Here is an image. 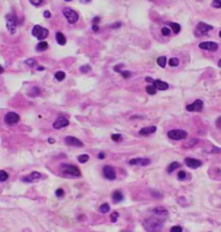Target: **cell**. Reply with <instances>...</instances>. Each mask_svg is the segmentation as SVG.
I'll use <instances>...</instances> for the list:
<instances>
[{"label": "cell", "mask_w": 221, "mask_h": 232, "mask_svg": "<svg viewBox=\"0 0 221 232\" xmlns=\"http://www.w3.org/2000/svg\"><path fill=\"white\" fill-rule=\"evenodd\" d=\"M131 166H146L150 164V160L147 158H137V159H131L129 162Z\"/></svg>", "instance_id": "5bb4252c"}, {"label": "cell", "mask_w": 221, "mask_h": 232, "mask_svg": "<svg viewBox=\"0 0 221 232\" xmlns=\"http://www.w3.org/2000/svg\"><path fill=\"white\" fill-rule=\"evenodd\" d=\"M54 77H55V79L57 81H62L64 79L65 77H66V74H65L63 71H58L54 74Z\"/></svg>", "instance_id": "f546056e"}, {"label": "cell", "mask_w": 221, "mask_h": 232, "mask_svg": "<svg viewBox=\"0 0 221 232\" xmlns=\"http://www.w3.org/2000/svg\"><path fill=\"white\" fill-rule=\"evenodd\" d=\"M161 32L162 34V36H170L171 31H170V29H168V28H167V27H163V28H162V29H161Z\"/></svg>", "instance_id": "e575fe53"}, {"label": "cell", "mask_w": 221, "mask_h": 232, "mask_svg": "<svg viewBox=\"0 0 221 232\" xmlns=\"http://www.w3.org/2000/svg\"><path fill=\"white\" fill-rule=\"evenodd\" d=\"M120 74H121V76L125 78V79H127L129 77H131V71H127V70H125V71H120Z\"/></svg>", "instance_id": "ab89813d"}, {"label": "cell", "mask_w": 221, "mask_h": 232, "mask_svg": "<svg viewBox=\"0 0 221 232\" xmlns=\"http://www.w3.org/2000/svg\"><path fill=\"white\" fill-rule=\"evenodd\" d=\"M157 62L161 68H165L166 63H167V58H166V56H160V57L157 58Z\"/></svg>", "instance_id": "d4e9b609"}, {"label": "cell", "mask_w": 221, "mask_h": 232, "mask_svg": "<svg viewBox=\"0 0 221 232\" xmlns=\"http://www.w3.org/2000/svg\"><path fill=\"white\" fill-rule=\"evenodd\" d=\"M185 164L187 166L189 167V168H192V169H197L202 166V162L200 160L193 159V158L185 159Z\"/></svg>", "instance_id": "9a60e30c"}, {"label": "cell", "mask_w": 221, "mask_h": 232, "mask_svg": "<svg viewBox=\"0 0 221 232\" xmlns=\"http://www.w3.org/2000/svg\"><path fill=\"white\" fill-rule=\"evenodd\" d=\"M65 143L68 145L71 146H75V147H82L84 144L81 140H80L79 139L73 137V136H68L65 138Z\"/></svg>", "instance_id": "4fadbf2b"}, {"label": "cell", "mask_w": 221, "mask_h": 232, "mask_svg": "<svg viewBox=\"0 0 221 232\" xmlns=\"http://www.w3.org/2000/svg\"><path fill=\"white\" fill-rule=\"evenodd\" d=\"M55 37H56V41H57V43L60 44V45H65L66 43H67V39H66V37H65L64 35H63L61 32L56 33Z\"/></svg>", "instance_id": "44dd1931"}, {"label": "cell", "mask_w": 221, "mask_h": 232, "mask_svg": "<svg viewBox=\"0 0 221 232\" xmlns=\"http://www.w3.org/2000/svg\"><path fill=\"white\" fill-rule=\"evenodd\" d=\"M212 6L213 8H217V9H219L221 8V0H214L212 2Z\"/></svg>", "instance_id": "74e56055"}, {"label": "cell", "mask_w": 221, "mask_h": 232, "mask_svg": "<svg viewBox=\"0 0 221 232\" xmlns=\"http://www.w3.org/2000/svg\"><path fill=\"white\" fill-rule=\"evenodd\" d=\"M199 48L201 50L211 51V52H215L218 49V45L214 42H202L199 44Z\"/></svg>", "instance_id": "8fae6325"}, {"label": "cell", "mask_w": 221, "mask_h": 232, "mask_svg": "<svg viewBox=\"0 0 221 232\" xmlns=\"http://www.w3.org/2000/svg\"><path fill=\"white\" fill-rule=\"evenodd\" d=\"M42 177V174L38 172V171H33L29 174V176H26L22 178V181L25 182V183H33V182L38 180L40 178Z\"/></svg>", "instance_id": "e0dca14e"}, {"label": "cell", "mask_w": 221, "mask_h": 232, "mask_svg": "<svg viewBox=\"0 0 221 232\" xmlns=\"http://www.w3.org/2000/svg\"><path fill=\"white\" fill-rule=\"evenodd\" d=\"M93 30L94 31V32H98L99 31V29H100V27H99V25H97V24H93Z\"/></svg>", "instance_id": "816d5d0a"}, {"label": "cell", "mask_w": 221, "mask_h": 232, "mask_svg": "<svg viewBox=\"0 0 221 232\" xmlns=\"http://www.w3.org/2000/svg\"><path fill=\"white\" fill-rule=\"evenodd\" d=\"M24 63L26 64V65L29 66V67H31V68L35 67V66H36V64H37V62H36V60H35V59H33V58H30V59H27V60H25Z\"/></svg>", "instance_id": "d6a6232c"}, {"label": "cell", "mask_w": 221, "mask_h": 232, "mask_svg": "<svg viewBox=\"0 0 221 232\" xmlns=\"http://www.w3.org/2000/svg\"><path fill=\"white\" fill-rule=\"evenodd\" d=\"M121 139H122V137L120 134H112V135H111V140H112L113 141H119Z\"/></svg>", "instance_id": "b9f144b4"}, {"label": "cell", "mask_w": 221, "mask_h": 232, "mask_svg": "<svg viewBox=\"0 0 221 232\" xmlns=\"http://www.w3.org/2000/svg\"><path fill=\"white\" fill-rule=\"evenodd\" d=\"M61 169L62 172H64L67 175L69 176H73V177H80V171L78 167L73 166V165H69V164H61Z\"/></svg>", "instance_id": "3957f363"}, {"label": "cell", "mask_w": 221, "mask_h": 232, "mask_svg": "<svg viewBox=\"0 0 221 232\" xmlns=\"http://www.w3.org/2000/svg\"><path fill=\"white\" fill-rule=\"evenodd\" d=\"M63 15L65 16V18H67L68 22L70 24H74L79 20V14L71 8L69 7H65L63 9Z\"/></svg>", "instance_id": "277c9868"}, {"label": "cell", "mask_w": 221, "mask_h": 232, "mask_svg": "<svg viewBox=\"0 0 221 232\" xmlns=\"http://www.w3.org/2000/svg\"><path fill=\"white\" fill-rule=\"evenodd\" d=\"M153 212L154 214L157 215L158 217H161V218H164V217H167L168 215V211L165 208L163 207H156L153 209Z\"/></svg>", "instance_id": "ac0fdd59"}, {"label": "cell", "mask_w": 221, "mask_h": 232, "mask_svg": "<svg viewBox=\"0 0 221 232\" xmlns=\"http://www.w3.org/2000/svg\"><path fill=\"white\" fill-rule=\"evenodd\" d=\"M156 131H157V127H155V126L146 127H143L139 131V134H141V135H148V134H154Z\"/></svg>", "instance_id": "d6986e66"}, {"label": "cell", "mask_w": 221, "mask_h": 232, "mask_svg": "<svg viewBox=\"0 0 221 232\" xmlns=\"http://www.w3.org/2000/svg\"><path fill=\"white\" fill-rule=\"evenodd\" d=\"M88 160H89V155H87V154H82V155L78 157V161L80 163L84 164L87 162Z\"/></svg>", "instance_id": "1f68e13d"}, {"label": "cell", "mask_w": 221, "mask_h": 232, "mask_svg": "<svg viewBox=\"0 0 221 232\" xmlns=\"http://www.w3.org/2000/svg\"><path fill=\"white\" fill-rule=\"evenodd\" d=\"M118 217H119V214H118L117 211H114L112 214L110 215V221L112 222V223H116L117 220H118Z\"/></svg>", "instance_id": "8d00e7d4"}, {"label": "cell", "mask_w": 221, "mask_h": 232, "mask_svg": "<svg viewBox=\"0 0 221 232\" xmlns=\"http://www.w3.org/2000/svg\"><path fill=\"white\" fill-rule=\"evenodd\" d=\"M49 29L40 25H35L32 29V35L38 40H43V39L47 38L49 36Z\"/></svg>", "instance_id": "8992f818"}, {"label": "cell", "mask_w": 221, "mask_h": 232, "mask_svg": "<svg viewBox=\"0 0 221 232\" xmlns=\"http://www.w3.org/2000/svg\"><path fill=\"white\" fill-rule=\"evenodd\" d=\"M182 227L180 225H175L170 229V232H182Z\"/></svg>", "instance_id": "f35d334b"}, {"label": "cell", "mask_w": 221, "mask_h": 232, "mask_svg": "<svg viewBox=\"0 0 221 232\" xmlns=\"http://www.w3.org/2000/svg\"><path fill=\"white\" fill-rule=\"evenodd\" d=\"M180 63V61H179L178 58L176 57H172L168 60V64L171 67H177Z\"/></svg>", "instance_id": "83f0119b"}, {"label": "cell", "mask_w": 221, "mask_h": 232, "mask_svg": "<svg viewBox=\"0 0 221 232\" xmlns=\"http://www.w3.org/2000/svg\"><path fill=\"white\" fill-rule=\"evenodd\" d=\"M179 167H181V164L179 163V162H172L170 165H169V166H168V173H172L174 171H175L176 169H178Z\"/></svg>", "instance_id": "603a6c76"}, {"label": "cell", "mask_w": 221, "mask_h": 232, "mask_svg": "<svg viewBox=\"0 0 221 232\" xmlns=\"http://www.w3.org/2000/svg\"><path fill=\"white\" fill-rule=\"evenodd\" d=\"M213 29L212 25H209L206 23L200 22L197 24L196 28L194 29V36H202L207 35L208 31H210Z\"/></svg>", "instance_id": "5b68a950"}, {"label": "cell", "mask_w": 221, "mask_h": 232, "mask_svg": "<svg viewBox=\"0 0 221 232\" xmlns=\"http://www.w3.org/2000/svg\"><path fill=\"white\" fill-rule=\"evenodd\" d=\"M110 209V205H109L107 203H103L102 205H100L99 210H100V213H102V214H105V213H107V212H109Z\"/></svg>", "instance_id": "cb8c5ba5"}, {"label": "cell", "mask_w": 221, "mask_h": 232, "mask_svg": "<svg viewBox=\"0 0 221 232\" xmlns=\"http://www.w3.org/2000/svg\"><path fill=\"white\" fill-rule=\"evenodd\" d=\"M5 19H6V27H7L8 30L11 33L14 34L16 31V28L18 26V17L15 14L14 12L9 13L5 16Z\"/></svg>", "instance_id": "7a4b0ae2"}, {"label": "cell", "mask_w": 221, "mask_h": 232, "mask_svg": "<svg viewBox=\"0 0 221 232\" xmlns=\"http://www.w3.org/2000/svg\"><path fill=\"white\" fill-rule=\"evenodd\" d=\"M105 153H104V152H100V154L98 155V158H99L100 160H104V159H105Z\"/></svg>", "instance_id": "f5cc1de1"}, {"label": "cell", "mask_w": 221, "mask_h": 232, "mask_svg": "<svg viewBox=\"0 0 221 232\" xmlns=\"http://www.w3.org/2000/svg\"><path fill=\"white\" fill-rule=\"evenodd\" d=\"M145 89H146V92L150 95H154V94H157V88L154 87L153 85H149V86H147L145 87Z\"/></svg>", "instance_id": "4316f807"}, {"label": "cell", "mask_w": 221, "mask_h": 232, "mask_svg": "<svg viewBox=\"0 0 221 232\" xmlns=\"http://www.w3.org/2000/svg\"><path fill=\"white\" fill-rule=\"evenodd\" d=\"M43 17L45 18H51V13H50V11H45L43 12Z\"/></svg>", "instance_id": "bcb514c9"}, {"label": "cell", "mask_w": 221, "mask_h": 232, "mask_svg": "<svg viewBox=\"0 0 221 232\" xmlns=\"http://www.w3.org/2000/svg\"><path fill=\"white\" fill-rule=\"evenodd\" d=\"M150 193H151V194H152L154 197H156V198H161V197H162V195H161L160 192H157V191H156V192H153L152 191H151V192H150Z\"/></svg>", "instance_id": "f907efd6"}, {"label": "cell", "mask_w": 221, "mask_h": 232, "mask_svg": "<svg viewBox=\"0 0 221 232\" xmlns=\"http://www.w3.org/2000/svg\"><path fill=\"white\" fill-rule=\"evenodd\" d=\"M80 3H84V4H87V3H90V1H80Z\"/></svg>", "instance_id": "680465c9"}, {"label": "cell", "mask_w": 221, "mask_h": 232, "mask_svg": "<svg viewBox=\"0 0 221 232\" xmlns=\"http://www.w3.org/2000/svg\"><path fill=\"white\" fill-rule=\"evenodd\" d=\"M55 195H56L57 198H61V197L64 196V191L61 188L57 189L56 192H55Z\"/></svg>", "instance_id": "60d3db41"}, {"label": "cell", "mask_w": 221, "mask_h": 232, "mask_svg": "<svg viewBox=\"0 0 221 232\" xmlns=\"http://www.w3.org/2000/svg\"><path fill=\"white\" fill-rule=\"evenodd\" d=\"M91 70H92V68H91V66H90L89 64L83 65L80 68V71L82 74H87V73L89 72V71H91Z\"/></svg>", "instance_id": "4dcf8cb0"}, {"label": "cell", "mask_w": 221, "mask_h": 232, "mask_svg": "<svg viewBox=\"0 0 221 232\" xmlns=\"http://www.w3.org/2000/svg\"><path fill=\"white\" fill-rule=\"evenodd\" d=\"M177 177H178L179 180H184L186 178V177H187V173H186L185 171H180L178 172Z\"/></svg>", "instance_id": "d590c367"}, {"label": "cell", "mask_w": 221, "mask_h": 232, "mask_svg": "<svg viewBox=\"0 0 221 232\" xmlns=\"http://www.w3.org/2000/svg\"><path fill=\"white\" fill-rule=\"evenodd\" d=\"M104 177L109 180H114L116 178V171L115 169L110 166H105L103 167Z\"/></svg>", "instance_id": "7c38bea8"}, {"label": "cell", "mask_w": 221, "mask_h": 232, "mask_svg": "<svg viewBox=\"0 0 221 232\" xmlns=\"http://www.w3.org/2000/svg\"><path fill=\"white\" fill-rule=\"evenodd\" d=\"M29 3H30V4H34V5H40V4H43V0H35V1L30 0V1H29Z\"/></svg>", "instance_id": "f6af8a7d"}, {"label": "cell", "mask_w": 221, "mask_h": 232, "mask_svg": "<svg viewBox=\"0 0 221 232\" xmlns=\"http://www.w3.org/2000/svg\"><path fill=\"white\" fill-rule=\"evenodd\" d=\"M4 68H3L2 66L0 65V74H2V73H4Z\"/></svg>", "instance_id": "9f6ffc18"}, {"label": "cell", "mask_w": 221, "mask_h": 232, "mask_svg": "<svg viewBox=\"0 0 221 232\" xmlns=\"http://www.w3.org/2000/svg\"><path fill=\"white\" fill-rule=\"evenodd\" d=\"M204 103L201 100H196L194 101V102L193 104L188 105L186 107V109L188 111V112H201L202 108H203Z\"/></svg>", "instance_id": "30bf717a"}, {"label": "cell", "mask_w": 221, "mask_h": 232, "mask_svg": "<svg viewBox=\"0 0 221 232\" xmlns=\"http://www.w3.org/2000/svg\"><path fill=\"white\" fill-rule=\"evenodd\" d=\"M49 48V44L45 41H42L39 44L36 45V50L37 51H45L48 50Z\"/></svg>", "instance_id": "7402d4cb"}, {"label": "cell", "mask_w": 221, "mask_h": 232, "mask_svg": "<svg viewBox=\"0 0 221 232\" xmlns=\"http://www.w3.org/2000/svg\"><path fill=\"white\" fill-rule=\"evenodd\" d=\"M169 26L171 27L173 31L175 34H178L181 31V26H180L179 24H176V23H169Z\"/></svg>", "instance_id": "484cf974"}, {"label": "cell", "mask_w": 221, "mask_h": 232, "mask_svg": "<svg viewBox=\"0 0 221 232\" xmlns=\"http://www.w3.org/2000/svg\"><path fill=\"white\" fill-rule=\"evenodd\" d=\"M48 141H49V143H50V144H54V143H55V140L52 138L49 139V140H48Z\"/></svg>", "instance_id": "db71d44e"}, {"label": "cell", "mask_w": 221, "mask_h": 232, "mask_svg": "<svg viewBox=\"0 0 221 232\" xmlns=\"http://www.w3.org/2000/svg\"><path fill=\"white\" fill-rule=\"evenodd\" d=\"M121 25H122L121 22H116V23H114V24H112L110 27L111 28V29H118V28H120V27H121Z\"/></svg>", "instance_id": "7bdbcfd3"}, {"label": "cell", "mask_w": 221, "mask_h": 232, "mask_svg": "<svg viewBox=\"0 0 221 232\" xmlns=\"http://www.w3.org/2000/svg\"><path fill=\"white\" fill-rule=\"evenodd\" d=\"M122 66H123V65H121V64H118V65H116L114 67V68H113V69H114V70H115V71H116V72L120 73V71H121V69H121V68H122Z\"/></svg>", "instance_id": "c3c4849f"}, {"label": "cell", "mask_w": 221, "mask_h": 232, "mask_svg": "<svg viewBox=\"0 0 221 232\" xmlns=\"http://www.w3.org/2000/svg\"><path fill=\"white\" fill-rule=\"evenodd\" d=\"M218 36H219V37H220V38H221V30H220V31H219V33H218Z\"/></svg>", "instance_id": "91938a15"}, {"label": "cell", "mask_w": 221, "mask_h": 232, "mask_svg": "<svg viewBox=\"0 0 221 232\" xmlns=\"http://www.w3.org/2000/svg\"><path fill=\"white\" fill-rule=\"evenodd\" d=\"M41 94V90L38 87H33L31 90L29 91V95L30 96H37Z\"/></svg>", "instance_id": "f1b7e54d"}, {"label": "cell", "mask_w": 221, "mask_h": 232, "mask_svg": "<svg viewBox=\"0 0 221 232\" xmlns=\"http://www.w3.org/2000/svg\"><path fill=\"white\" fill-rule=\"evenodd\" d=\"M37 70H38V71H43V70H44V67H42V66H40V67H38V68H37Z\"/></svg>", "instance_id": "11a10c76"}, {"label": "cell", "mask_w": 221, "mask_h": 232, "mask_svg": "<svg viewBox=\"0 0 221 232\" xmlns=\"http://www.w3.org/2000/svg\"><path fill=\"white\" fill-rule=\"evenodd\" d=\"M196 140L195 139H193V140H189L188 142H187V144H186V147H188V148H189V147H192L193 145H194L196 143H193V142H194Z\"/></svg>", "instance_id": "ee69618b"}, {"label": "cell", "mask_w": 221, "mask_h": 232, "mask_svg": "<svg viewBox=\"0 0 221 232\" xmlns=\"http://www.w3.org/2000/svg\"><path fill=\"white\" fill-rule=\"evenodd\" d=\"M218 66L219 68H221V59L218 61Z\"/></svg>", "instance_id": "6f0895ef"}, {"label": "cell", "mask_w": 221, "mask_h": 232, "mask_svg": "<svg viewBox=\"0 0 221 232\" xmlns=\"http://www.w3.org/2000/svg\"><path fill=\"white\" fill-rule=\"evenodd\" d=\"M69 125V120L65 117H59L53 124V127L54 129H61L62 127H68Z\"/></svg>", "instance_id": "2e32d148"}, {"label": "cell", "mask_w": 221, "mask_h": 232, "mask_svg": "<svg viewBox=\"0 0 221 232\" xmlns=\"http://www.w3.org/2000/svg\"><path fill=\"white\" fill-rule=\"evenodd\" d=\"M143 228L148 232H160L163 227V219L150 218L143 221Z\"/></svg>", "instance_id": "6da1fadb"}, {"label": "cell", "mask_w": 221, "mask_h": 232, "mask_svg": "<svg viewBox=\"0 0 221 232\" xmlns=\"http://www.w3.org/2000/svg\"><path fill=\"white\" fill-rule=\"evenodd\" d=\"M8 178H9V175L8 173L5 171L1 170L0 171V181L4 182L5 180H7Z\"/></svg>", "instance_id": "836d02e7"}, {"label": "cell", "mask_w": 221, "mask_h": 232, "mask_svg": "<svg viewBox=\"0 0 221 232\" xmlns=\"http://www.w3.org/2000/svg\"><path fill=\"white\" fill-rule=\"evenodd\" d=\"M4 122L10 126H13L16 125L19 122L20 120V116L18 115V113H16L14 112H10L7 113L5 116H4Z\"/></svg>", "instance_id": "9c48e42d"}, {"label": "cell", "mask_w": 221, "mask_h": 232, "mask_svg": "<svg viewBox=\"0 0 221 232\" xmlns=\"http://www.w3.org/2000/svg\"><path fill=\"white\" fill-rule=\"evenodd\" d=\"M112 200H113V202L114 203H119V202H121L124 200V195H123V193H122L120 191H115L113 193H112Z\"/></svg>", "instance_id": "ffe728a7"}, {"label": "cell", "mask_w": 221, "mask_h": 232, "mask_svg": "<svg viewBox=\"0 0 221 232\" xmlns=\"http://www.w3.org/2000/svg\"><path fill=\"white\" fill-rule=\"evenodd\" d=\"M100 21V17H95L93 18V24H97L98 25V23Z\"/></svg>", "instance_id": "681fc988"}, {"label": "cell", "mask_w": 221, "mask_h": 232, "mask_svg": "<svg viewBox=\"0 0 221 232\" xmlns=\"http://www.w3.org/2000/svg\"><path fill=\"white\" fill-rule=\"evenodd\" d=\"M188 133L182 129H174L170 130L168 133V137L173 140H181L187 138Z\"/></svg>", "instance_id": "52a82bcc"}, {"label": "cell", "mask_w": 221, "mask_h": 232, "mask_svg": "<svg viewBox=\"0 0 221 232\" xmlns=\"http://www.w3.org/2000/svg\"><path fill=\"white\" fill-rule=\"evenodd\" d=\"M216 126L217 127H218L219 129H221V116H219L218 118L216 120Z\"/></svg>", "instance_id": "7dc6e473"}, {"label": "cell", "mask_w": 221, "mask_h": 232, "mask_svg": "<svg viewBox=\"0 0 221 232\" xmlns=\"http://www.w3.org/2000/svg\"><path fill=\"white\" fill-rule=\"evenodd\" d=\"M145 80L148 82H151L153 83V86L157 89H159V90H167L168 87H169V85L168 83H167L166 82H163V81L161 80H153L151 77H146Z\"/></svg>", "instance_id": "ba28073f"}]
</instances>
